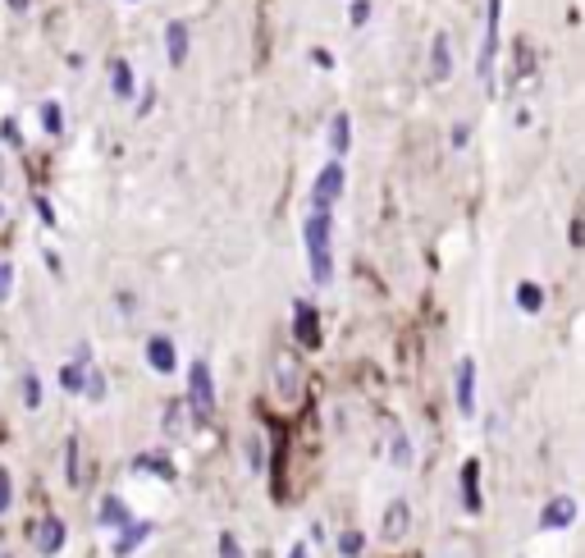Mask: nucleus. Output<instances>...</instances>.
I'll use <instances>...</instances> for the list:
<instances>
[{"label": "nucleus", "mask_w": 585, "mask_h": 558, "mask_svg": "<svg viewBox=\"0 0 585 558\" xmlns=\"http://www.w3.org/2000/svg\"><path fill=\"white\" fill-rule=\"evenodd\" d=\"M302 247H307V270L311 284H334V216H307L302 225Z\"/></svg>", "instance_id": "f257e3e1"}, {"label": "nucleus", "mask_w": 585, "mask_h": 558, "mask_svg": "<svg viewBox=\"0 0 585 558\" xmlns=\"http://www.w3.org/2000/svg\"><path fill=\"white\" fill-rule=\"evenodd\" d=\"M188 412H192V422L197 426H206L210 416H215V376H210V367L197 358L192 367H188Z\"/></svg>", "instance_id": "f03ea898"}, {"label": "nucleus", "mask_w": 585, "mask_h": 558, "mask_svg": "<svg viewBox=\"0 0 585 558\" xmlns=\"http://www.w3.org/2000/svg\"><path fill=\"white\" fill-rule=\"evenodd\" d=\"M343 188H348L343 161H325V170L311 179V211H316V216H330L334 206H339V197H343Z\"/></svg>", "instance_id": "7ed1b4c3"}, {"label": "nucleus", "mask_w": 585, "mask_h": 558, "mask_svg": "<svg viewBox=\"0 0 585 558\" xmlns=\"http://www.w3.org/2000/svg\"><path fill=\"white\" fill-rule=\"evenodd\" d=\"M498 23H503V0H485V37H480V51H476L480 83H489L494 60H498Z\"/></svg>", "instance_id": "20e7f679"}, {"label": "nucleus", "mask_w": 585, "mask_h": 558, "mask_svg": "<svg viewBox=\"0 0 585 558\" xmlns=\"http://www.w3.org/2000/svg\"><path fill=\"white\" fill-rule=\"evenodd\" d=\"M64 540H69V526H64V517H55V513L32 526V549H37L42 558H55V553L64 549Z\"/></svg>", "instance_id": "39448f33"}, {"label": "nucleus", "mask_w": 585, "mask_h": 558, "mask_svg": "<svg viewBox=\"0 0 585 558\" xmlns=\"http://www.w3.org/2000/svg\"><path fill=\"white\" fill-rule=\"evenodd\" d=\"M453 398H458V412H462V416H476V358H458Z\"/></svg>", "instance_id": "423d86ee"}, {"label": "nucleus", "mask_w": 585, "mask_h": 558, "mask_svg": "<svg viewBox=\"0 0 585 558\" xmlns=\"http://www.w3.org/2000/svg\"><path fill=\"white\" fill-rule=\"evenodd\" d=\"M146 367H152L156 376H174L179 371V348L170 334H152L146 339Z\"/></svg>", "instance_id": "0eeeda50"}, {"label": "nucleus", "mask_w": 585, "mask_h": 558, "mask_svg": "<svg viewBox=\"0 0 585 558\" xmlns=\"http://www.w3.org/2000/svg\"><path fill=\"white\" fill-rule=\"evenodd\" d=\"M458 490H462V513H467V517H480L485 499H480V462H476V458L462 462V471H458Z\"/></svg>", "instance_id": "6e6552de"}, {"label": "nucleus", "mask_w": 585, "mask_h": 558, "mask_svg": "<svg viewBox=\"0 0 585 558\" xmlns=\"http://www.w3.org/2000/svg\"><path fill=\"white\" fill-rule=\"evenodd\" d=\"M292 339L302 348H320V316L311 302H292Z\"/></svg>", "instance_id": "1a4fd4ad"}, {"label": "nucleus", "mask_w": 585, "mask_h": 558, "mask_svg": "<svg viewBox=\"0 0 585 558\" xmlns=\"http://www.w3.org/2000/svg\"><path fill=\"white\" fill-rule=\"evenodd\" d=\"M576 522V499L571 495H553L540 513V531H567Z\"/></svg>", "instance_id": "9d476101"}, {"label": "nucleus", "mask_w": 585, "mask_h": 558, "mask_svg": "<svg viewBox=\"0 0 585 558\" xmlns=\"http://www.w3.org/2000/svg\"><path fill=\"white\" fill-rule=\"evenodd\" d=\"M449 74H453V42H449V33H434V42H430V83H449Z\"/></svg>", "instance_id": "9b49d317"}, {"label": "nucleus", "mask_w": 585, "mask_h": 558, "mask_svg": "<svg viewBox=\"0 0 585 558\" xmlns=\"http://www.w3.org/2000/svg\"><path fill=\"white\" fill-rule=\"evenodd\" d=\"M152 535H156V526H152V522L133 517V522H128V526L115 535V558H128V553H137V549H142L146 540H152Z\"/></svg>", "instance_id": "f8f14e48"}, {"label": "nucleus", "mask_w": 585, "mask_h": 558, "mask_svg": "<svg viewBox=\"0 0 585 558\" xmlns=\"http://www.w3.org/2000/svg\"><path fill=\"white\" fill-rule=\"evenodd\" d=\"M165 51H170V64H174V69L188 64L192 37H188V23H183V19H170V23H165Z\"/></svg>", "instance_id": "ddd939ff"}, {"label": "nucleus", "mask_w": 585, "mask_h": 558, "mask_svg": "<svg viewBox=\"0 0 585 558\" xmlns=\"http://www.w3.org/2000/svg\"><path fill=\"white\" fill-rule=\"evenodd\" d=\"M407 526H412V504H407V499H394V504L385 508V517H380V535H385V540H403Z\"/></svg>", "instance_id": "4468645a"}, {"label": "nucleus", "mask_w": 585, "mask_h": 558, "mask_svg": "<svg viewBox=\"0 0 585 558\" xmlns=\"http://www.w3.org/2000/svg\"><path fill=\"white\" fill-rule=\"evenodd\" d=\"M97 522L110 526V531H124L133 522V508L119 499V495H101V508H97Z\"/></svg>", "instance_id": "2eb2a0df"}, {"label": "nucleus", "mask_w": 585, "mask_h": 558, "mask_svg": "<svg viewBox=\"0 0 585 558\" xmlns=\"http://www.w3.org/2000/svg\"><path fill=\"white\" fill-rule=\"evenodd\" d=\"M133 471L137 476H156V480H174V462L165 453H137L133 458Z\"/></svg>", "instance_id": "dca6fc26"}, {"label": "nucleus", "mask_w": 585, "mask_h": 558, "mask_svg": "<svg viewBox=\"0 0 585 558\" xmlns=\"http://www.w3.org/2000/svg\"><path fill=\"white\" fill-rule=\"evenodd\" d=\"M110 92H115V101H128L137 92V79H133L128 60H110Z\"/></svg>", "instance_id": "f3484780"}, {"label": "nucleus", "mask_w": 585, "mask_h": 558, "mask_svg": "<svg viewBox=\"0 0 585 558\" xmlns=\"http://www.w3.org/2000/svg\"><path fill=\"white\" fill-rule=\"evenodd\" d=\"M348 147H352V119H348V115H334V119H330V152H334V161H343Z\"/></svg>", "instance_id": "a211bd4d"}, {"label": "nucleus", "mask_w": 585, "mask_h": 558, "mask_svg": "<svg viewBox=\"0 0 585 558\" xmlns=\"http://www.w3.org/2000/svg\"><path fill=\"white\" fill-rule=\"evenodd\" d=\"M183 412H188L183 398H170L165 412H161V431H165L170 440H183V431H188V426H183Z\"/></svg>", "instance_id": "6ab92c4d"}, {"label": "nucleus", "mask_w": 585, "mask_h": 558, "mask_svg": "<svg viewBox=\"0 0 585 558\" xmlns=\"http://www.w3.org/2000/svg\"><path fill=\"white\" fill-rule=\"evenodd\" d=\"M517 312H526V316L544 312V289L535 284V279H522V284H517Z\"/></svg>", "instance_id": "aec40b11"}, {"label": "nucleus", "mask_w": 585, "mask_h": 558, "mask_svg": "<svg viewBox=\"0 0 585 558\" xmlns=\"http://www.w3.org/2000/svg\"><path fill=\"white\" fill-rule=\"evenodd\" d=\"M83 380H88V362H64L60 367V389L64 394H83Z\"/></svg>", "instance_id": "412c9836"}, {"label": "nucleus", "mask_w": 585, "mask_h": 558, "mask_svg": "<svg viewBox=\"0 0 585 558\" xmlns=\"http://www.w3.org/2000/svg\"><path fill=\"white\" fill-rule=\"evenodd\" d=\"M19 389H23V407H28V412H37V407H42V376H37L32 367L19 376Z\"/></svg>", "instance_id": "4be33fe9"}, {"label": "nucleus", "mask_w": 585, "mask_h": 558, "mask_svg": "<svg viewBox=\"0 0 585 558\" xmlns=\"http://www.w3.org/2000/svg\"><path fill=\"white\" fill-rule=\"evenodd\" d=\"M106 394H110V385H106L101 367H88V380H83V398H88V403H106Z\"/></svg>", "instance_id": "5701e85b"}, {"label": "nucleus", "mask_w": 585, "mask_h": 558, "mask_svg": "<svg viewBox=\"0 0 585 558\" xmlns=\"http://www.w3.org/2000/svg\"><path fill=\"white\" fill-rule=\"evenodd\" d=\"M64 480H69V485L83 480V476H79V435L64 440Z\"/></svg>", "instance_id": "b1692460"}, {"label": "nucleus", "mask_w": 585, "mask_h": 558, "mask_svg": "<svg viewBox=\"0 0 585 558\" xmlns=\"http://www.w3.org/2000/svg\"><path fill=\"white\" fill-rule=\"evenodd\" d=\"M42 128L55 137V133H64V106L60 101H42Z\"/></svg>", "instance_id": "393cba45"}, {"label": "nucleus", "mask_w": 585, "mask_h": 558, "mask_svg": "<svg viewBox=\"0 0 585 558\" xmlns=\"http://www.w3.org/2000/svg\"><path fill=\"white\" fill-rule=\"evenodd\" d=\"M389 458H394V467H412V444H407L403 431H394V440H389Z\"/></svg>", "instance_id": "a878e982"}, {"label": "nucleus", "mask_w": 585, "mask_h": 558, "mask_svg": "<svg viewBox=\"0 0 585 558\" xmlns=\"http://www.w3.org/2000/svg\"><path fill=\"white\" fill-rule=\"evenodd\" d=\"M361 549H366V535H361V531H343V535H339V553H343V558H361Z\"/></svg>", "instance_id": "bb28decb"}, {"label": "nucleus", "mask_w": 585, "mask_h": 558, "mask_svg": "<svg viewBox=\"0 0 585 558\" xmlns=\"http://www.w3.org/2000/svg\"><path fill=\"white\" fill-rule=\"evenodd\" d=\"M279 376H283V394L292 398V394H298V362H292V358H279Z\"/></svg>", "instance_id": "cd10ccee"}, {"label": "nucleus", "mask_w": 585, "mask_h": 558, "mask_svg": "<svg viewBox=\"0 0 585 558\" xmlns=\"http://www.w3.org/2000/svg\"><path fill=\"white\" fill-rule=\"evenodd\" d=\"M247 467L265 471V444H261V435H247Z\"/></svg>", "instance_id": "c85d7f7f"}, {"label": "nucleus", "mask_w": 585, "mask_h": 558, "mask_svg": "<svg viewBox=\"0 0 585 558\" xmlns=\"http://www.w3.org/2000/svg\"><path fill=\"white\" fill-rule=\"evenodd\" d=\"M14 508V480H10V471L0 467V517H5Z\"/></svg>", "instance_id": "c756f323"}, {"label": "nucleus", "mask_w": 585, "mask_h": 558, "mask_svg": "<svg viewBox=\"0 0 585 558\" xmlns=\"http://www.w3.org/2000/svg\"><path fill=\"white\" fill-rule=\"evenodd\" d=\"M219 558H243V544L234 531H219Z\"/></svg>", "instance_id": "7c9ffc66"}, {"label": "nucleus", "mask_w": 585, "mask_h": 558, "mask_svg": "<svg viewBox=\"0 0 585 558\" xmlns=\"http://www.w3.org/2000/svg\"><path fill=\"white\" fill-rule=\"evenodd\" d=\"M10 293H14V265L0 261V302H10Z\"/></svg>", "instance_id": "2f4dec72"}, {"label": "nucleus", "mask_w": 585, "mask_h": 558, "mask_svg": "<svg viewBox=\"0 0 585 558\" xmlns=\"http://www.w3.org/2000/svg\"><path fill=\"white\" fill-rule=\"evenodd\" d=\"M371 23V0H352V28Z\"/></svg>", "instance_id": "473e14b6"}, {"label": "nucleus", "mask_w": 585, "mask_h": 558, "mask_svg": "<svg viewBox=\"0 0 585 558\" xmlns=\"http://www.w3.org/2000/svg\"><path fill=\"white\" fill-rule=\"evenodd\" d=\"M0 137H5L10 147H19V143H23V133H19V119H0Z\"/></svg>", "instance_id": "72a5a7b5"}, {"label": "nucleus", "mask_w": 585, "mask_h": 558, "mask_svg": "<svg viewBox=\"0 0 585 558\" xmlns=\"http://www.w3.org/2000/svg\"><path fill=\"white\" fill-rule=\"evenodd\" d=\"M449 143H453V147L462 152V147L471 143V124H453V133H449Z\"/></svg>", "instance_id": "f704fd0d"}, {"label": "nucleus", "mask_w": 585, "mask_h": 558, "mask_svg": "<svg viewBox=\"0 0 585 558\" xmlns=\"http://www.w3.org/2000/svg\"><path fill=\"white\" fill-rule=\"evenodd\" d=\"M571 247H585V220H571Z\"/></svg>", "instance_id": "c9c22d12"}, {"label": "nucleus", "mask_w": 585, "mask_h": 558, "mask_svg": "<svg viewBox=\"0 0 585 558\" xmlns=\"http://www.w3.org/2000/svg\"><path fill=\"white\" fill-rule=\"evenodd\" d=\"M311 55H316V64H320V69H334V55H330V51H320V46H316Z\"/></svg>", "instance_id": "e433bc0d"}, {"label": "nucleus", "mask_w": 585, "mask_h": 558, "mask_svg": "<svg viewBox=\"0 0 585 558\" xmlns=\"http://www.w3.org/2000/svg\"><path fill=\"white\" fill-rule=\"evenodd\" d=\"M5 5H10L14 14H28V5H32V0H5Z\"/></svg>", "instance_id": "4c0bfd02"}, {"label": "nucleus", "mask_w": 585, "mask_h": 558, "mask_svg": "<svg viewBox=\"0 0 585 558\" xmlns=\"http://www.w3.org/2000/svg\"><path fill=\"white\" fill-rule=\"evenodd\" d=\"M288 558H311V553H307V544L298 540V544H292V553H288Z\"/></svg>", "instance_id": "58836bf2"}, {"label": "nucleus", "mask_w": 585, "mask_h": 558, "mask_svg": "<svg viewBox=\"0 0 585 558\" xmlns=\"http://www.w3.org/2000/svg\"><path fill=\"white\" fill-rule=\"evenodd\" d=\"M0 179H5V170H0Z\"/></svg>", "instance_id": "ea45409f"}, {"label": "nucleus", "mask_w": 585, "mask_h": 558, "mask_svg": "<svg viewBox=\"0 0 585 558\" xmlns=\"http://www.w3.org/2000/svg\"><path fill=\"white\" fill-rule=\"evenodd\" d=\"M128 5H137V0H128Z\"/></svg>", "instance_id": "a19ab883"}, {"label": "nucleus", "mask_w": 585, "mask_h": 558, "mask_svg": "<svg viewBox=\"0 0 585 558\" xmlns=\"http://www.w3.org/2000/svg\"><path fill=\"white\" fill-rule=\"evenodd\" d=\"M0 558H5V553H0Z\"/></svg>", "instance_id": "79ce46f5"}]
</instances>
